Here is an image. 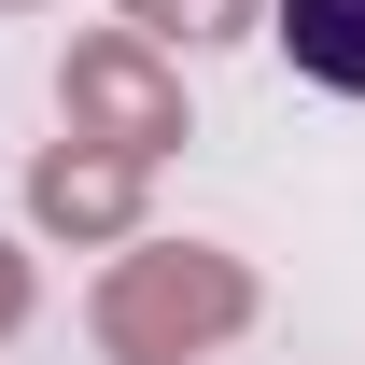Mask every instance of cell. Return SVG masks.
<instances>
[{
	"label": "cell",
	"mask_w": 365,
	"mask_h": 365,
	"mask_svg": "<svg viewBox=\"0 0 365 365\" xmlns=\"http://www.w3.org/2000/svg\"><path fill=\"white\" fill-rule=\"evenodd\" d=\"M295 71H309L323 98H365V0H281V29H267Z\"/></svg>",
	"instance_id": "obj_4"
},
{
	"label": "cell",
	"mask_w": 365,
	"mask_h": 365,
	"mask_svg": "<svg viewBox=\"0 0 365 365\" xmlns=\"http://www.w3.org/2000/svg\"><path fill=\"white\" fill-rule=\"evenodd\" d=\"M56 113H71V140L155 169V155L182 140V56H155L140 29H85V43L56 56Z\"/></svg>",
	"instance_id": "obj_2"
},
{
	"label": "cell",
	"mask_w": 365,
	"mask_h": 365,
	"mask_svg": "<svg viewBox=\"0 0 365 365\" xmlns=\"http://www.w3.org/2000/svg\"><path fill=\"white\" fill-rule=\"evenodd\" d=\"M0 14H43V0H0Z\"/></svg>",
	"instance_id": "obj_7"
},
{
	"label": "cell",
	"mask_w": 365,
	"mask_h": 365,
	"mask_svg": "<svg viewBox=\"0 0 365 365\" xmlns=\"http://www.w3.org/2000/svg\"><path fill=\"white\" fill-rule=\"evenodd\" d=\"M43 309V267H29V253H14V239H0V337H14V323Z\"/></svg>",
	"instance_id": "obj_6"
},
{
	"label": "cell",
	"mask_w": 365,
	"mask_h": 365,
	"mask_svg": "<svg viewBox=\"0 0 365 365\" xmlns=\"http://www.w3.org/2000/svg\"><path fill=\"white\" fill-rule=\"evenodd\" d=\"M140 155H98V140H43L29 155V225L71 239V253H113V239H140Z\"/></svg>",
	"instance_id": "obj_3"
},
{
	"label": "cell",
	"mask_w": 365,
	"mask_h": 365,
	"mask_svg": "<svg viewBox=\"0 0 365 365\" xmlns=\"http://www.w3.org/2000/svg\"><path fill=\"white\" fill-rule=\"evenodd\" d=\"M127 29H140L155 56H197V43H239L253 0H127Z\"/></svg>",
	"instance_id": "obj_5"
},
{
	"label": "cell",
	"mask_w": 365,
	"mask_h": 365,
	"mask_svg": "<svg viewBox=\"0 0 365 365\" xmlns=\"http://www.w3.org/2000/svg\"><path fill=\"white\" fill-rule=\"evenodd\" d=\"M98 351L113 365H211L253 323V267H239L225 239H127L113 267H98Z\"/></svg>",
	"instance_id": "obj_1"
}]
</instances>
